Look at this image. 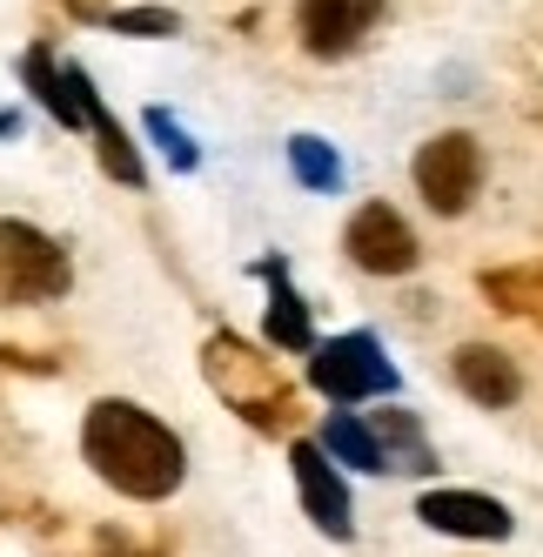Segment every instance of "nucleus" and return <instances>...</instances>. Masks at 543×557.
<instances>
[{
    "label": "nucleus",
    "instance_id": "nucleus-14",
    "mask_svg": "<svg viewBox=\"0 0 543 557\" xmlns=\"http://www.w3.org/2000/svg\"><path fill=\"white\" fill-rule=\"evenodd\" d=\"M289 162H295V175L308 182V188H336L342 182V169H336V154L316 141V135H295L289 141Z\"/></svg>",
    "mask_w": 543,
    "mask_h": 557
},
{
    "label": "nucleus",
    "instance_id": "nucleus-5",
    "mask_svg": "<svg viewBox=\"0 0 543 557\" xmlns=\"http://www.w3.org/2000/svg\"><path fill=\"white\" fill-rule=\"evenodd\" d=\"M477 182H483V154H477L470 135H437V141H422V154H416V188H422V202H430L437 215L470 209Z\"/></svg>",
    "mask_w": 543,
    "mask_h": 557
},
{
    "label": "nucleus",
    "instance_id": "nucleus-6",
    "mask_svg": "<svg viewBox=\"0 0 543 557\" xmlns=\"http://www.w3.org/2000/svg\"><path fill=\"white\" fill-rule=\"evenodd\" d=\"M289 470H295V491H302V510L316 517V531L323 537H349L356 524H349V484H342V470L329 463L323 444H289Z\"/></svg>",
    "mask_w": 543,
    "mask_h": 557
},
{
    "label": "nucleus",
    "instance_id": "nucleus-3",
    "mask_svg": "<svg viewBox=\"0 0 543 557\" xmlns=\"http://www.w3.org/2000/svg\"><path fill=\"white\" fill-rule=\"evenodd\" d=\"M308 383H316L329 404H363V396H390L396 389V363L382 356V343L376 336H336V343H323L316 356H308Z\"/></svg>",
    "mask_w": 543,
    "mask_h": 557
},
{
    "label": "nucleus",
    "instance_id": "nucleus-10",
    "mask_svg": "<svg viewBox=\"0 0 543 557\" xmlns=\"http://www.w3.org/2000/svg\"><path fill=\"white\" fill-rule=\"evenodd\" d=\"M456 389L470 396V404H483V410H510L517 396H523V376H517V363H510L503 349L463 343V349H456Z\"/></svg>",
    "mask_w": 543,
    "mask_h": 557
},
{
    "label": "nucleus",
    "instance_id": "nucleus-13",
    "mask_svg": "<svg viewBox=\"0 0 543 557\" xmlns=\"http://www.w3.org/2000/svg\"><path fill=\"white\" fill-rule=\"evenodd\" d=\"M268 343L276 349H308V302L289 283H276V302H268Z\"/></svg>",
    "mask_w": 543,
    "mask_h": 557
},
{
    "label": "nucleus",
    "instance_id": "nucleus-7",
    "mask_svg": "<svg viewBox=\"0 0 543 557\" xmlns=\"http://www.w3.org/2000/svg\"><path fill=\"white\" fill-rule=\"evenodd\" d=\"M416 517L443 537H477V544H503L517 531V517L483 491H430V497H416Z\"/></svg>",
    "mask_w": 543,
    "mask_h": 557
},
{
    "label": "nucleus",
    "instance_id": "nucleus-12",
    "mask_svg": "<svg viewBox=\"0 0 543 557\" xmlns=\"http://www.w3.org/2000/svg\"><path fill=\"white\" fill-rule=\"evenodd\" d=\"M316 444L329 450V463L342 457L349 470H390V463H382V444H376V430H369L356 410H336V417L323 423V436H316Z\"/></svg>",
    "mask_w": 543,
    "mask_h": 557
},
{
    "label": "nucleus",
    "instance_id": "nucleus-1",
    "mask_svg": "<svg viewBox=\"0 0 543 557\" xmlns=\"http://www.w3.org/2000/svg\"><path fill=\"white\" fill-rule=\"evenodd\" d=\"M81 457L94 463V476H101L108 491H122L135 504L175 497L181 476H188L181 436L162 417H148L141 404H122V396H108V404L88 410V423H81Z\"/></svg>",
    "mask_w": 543,
    "mask_h": 557
},
{
    "label": "nucleus",
    "instance_id": "nucleus-11",
    "mask_svg": "<svg viewBox=\"0 0 543 557\" xmlns=\"http://www.w3.org/2000/svg\"><path fill=\"white\" fill-rule=\"evenodd\" d=\"M369 430H376L382 463H390V470H437V450H430V436H422V423L409 410H382Z\"/></svg>",
    "mask_w": 543,
    "mask_h": 557
},
{
    "label": "nucleus",
    "instance_id": "nucleus-15",
    "mask_svg": "<svg viewBox=\"0 0 543 557\" xmlns=\"http://www.w3.org/2000/svg\"><path fill=\"white\" fill-rule=\"evenodd\" d=\"M148 135H154V141H162V148H168V162H175V169H195V162H202V154H195V141H188V135H181V128L168 122V114H162V108H154V114H148Z\"/></svg>",
    "mask_w": 543,
    "mask_h": 557
},
{
    "label": "nucleus",
    "instance_id": "nucleus-17",
    "mask_svg": "<svg viewBox=\"0 0 543 557\" xmlns=\"http://www.w3.org/2000/svg\"><path fill=\"white\" fill-rule=\"evenodd\" d=\"M21 128V114H8V108H0V135H14Z\"/></svg>",
    "mask_w": 543,
    "mask_h": 557
},
{
    "label": "nucleus",
    "instance_id": "nucleus-2",
    "mask_svg": "<svg viewBox=\"0 0 543 557\" xmlns=\"http://www.w3.org/2000/svg\"><path fill=\"white\" fill-rule=\"evenodd\" d=\"M67 289V256L54 235L27 222H0V309L14 302H54Z\"/></svg>",
    "mask_w": 543,
    "mask_h": 557
},
{
    "label": "nucleus",
    "instance_id": "nucleus-16",
    "mask_svg": "<svg viewBox=\"0 0 543 557\" xmlns=\"http://www.w3.org/2000/svg\"><path fill=\"white\" fill-rule=\"evenodd\" d=\"M122 34H175V14L168 8H135V14H114Z\"/></svg>",
    "mask_w": 543,
    "mask_h": 557
},
{
    "label": "nucleus",
    "instance_id": "nucleus-9",
    "mask_svg": "<svg viewBox=\"0 0 543 557\" xmlns=\"http://www.w3.org/2000/svg\"><path fill=\"white\" fill-rule=\"evenodd\" d=\"M376 14H382V0H302L295 27H302V48L308 54L336 61V54H349L376 27Z\"/></svg>",
    "mask_w": 543,
    "mask_h": 557
},
{
    "label": "nucleus",
    "instance_id": "nucleus-8",
    "mask_svg": "<svg viewBox=\"0 0 543 557\" xmlns=\"http://www.w3.org/2000/svg\"><path fill=\"white\" fill-rule=\"evenodd\" d=\"M349 256H356L369 275H403V269H416V235L390 202H369V209H356V222H349Z\"/></svg>",
    "mask_w": 543,
    "mask_h": 557
},
{
    "label": "nucleus",
    "instance_id": "nucleus-4",
    "mask_svg": "<svg viewBox=\"0 0 543 557\" xmlns=\"http://www.w3.org/2000/svg\"><path fill=\"white\" fill-rule=\"evenodd\" d=\"M21 82L41 95V108L54 114L61 128H101L108 122V108H101V95H94V82H88V67H74V61H54L48 48H27L21 54Z\"/></svg>",
    "mask_w": 543,
    "mask_h": 557
}]
</instances>
